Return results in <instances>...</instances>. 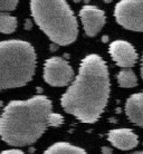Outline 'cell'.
<instances>
[{
	"mask_svg": "<svg viewBox=\"0 0 143 154\" xmlns=\"http://www.w3.org/2000/svg\"><path fill=\"white\" fill-rule=\"evenodd\" d=\"M110 95V77L105 62L98 55L86 56L78 75L61 98L65 112L84 123L100 119Z\"/></svg>",
	"mask_w": 143,
	"mask_h": 154,
	"instance_id": "cell-1",
	"label": "cell"
},
{
	"mask_svg": "<svg viewBox=\"0 0 143 154\" xmlns=\"http://www.w3.org/2000/svg\"><path fill=\"white\" fill-rule=\"evenodd\" d=\"M51 102L37 95L26 100H12L0 116V137L11 146L35 143L48 126Z\"/></svg>",
	"mask_w": 143,
	"mask_h": 154,
	"instance_id": "cell-2",
	"label": "cell"
},
{
	"mask_svg": "<svg viewBox=\"0 0 143 154\" xmlns=\"http://www.w3.org/2000/svg\"><path fill=\"white\" fill-rule=\"evenodd\" d=\"M31 16L53 42L67 46L77 38L78 25L68 4L64 0H33Z\"/></svg>",
	"mask_w": 143,
	"mask_h": 154,
	"instance_id": "cell-3",
	"label": "cell"
},
{
	"mask_svg": "<svg viewBox=\"0 0 143 154\" xmlns=\"http://www.w3.org/2000/svg\"><path fill=\"white\" fill-rule=\"evenodd\" d=\"M35 68L36 53L29 42L17 39L0 42V92L25 86Z\"/></svg>",
	"mask_w": 143,
	"mask_h": 154,
	"instance_id": "cell-4",
	"label": "cell"
},
{
	"mask_svg": "<svg viewBox=\"0 0 143 154\" xmlns=\"http://www.w3.org/2000/svg\"><path fill=\"white\" fill-rule=\"evenodd\" d=\"M114 17L125 29L143 31V0H122L117 2Z\"/></svg>",
	"mask_w": 143,
	"mask_h": 154,
	"instance_id": "cell-5",
	"label": "cell"
},
{
	"mask_svg": "<svg viewBox=\"0 0 143 154\" xmlns=\"http://www.w3.org/2000/svg\"><path fill=\"white\" fill-rule=\"evenodd\" d=\"M73 76V68L62 57H50L44 64V79L51 86H66L70 84Z\"/></svg>",
	"mask_w": 143,
	"mask_h": 154,
	"instance_id": "cell-6",
	"label": "cell"
},
{
	"mask_svg": "<svg viewBox=\"0 0 143 154\" xmlns=\"http://www.w3.org/2000/svg\"><path fill=\"white\" fill-rule=\"evenodd\" d=\"M79 17H81L83 27L87 36H96L103 28L105 23V14L103 10L95 6L86 5L79 10Z\"/></svg>",
	"mask_w": 143,
	"mask_h": 154,
	"instance_id": "cell-7",
	"label": "cell"
},
{
	"mask_svg": "<svg viewBox=\"0 0 143 154\" xmlns=\"http://www.w3.org/2000/svg\"><path fill=\"white\" fill-rule=\"evenodd\" d=\"M108 51L111 54L112 59L120 67H124V68L132 67L138 60V54L134 47L125 40L113 42L110 45Z\"/></svg>",
	"mask_w": 143,
	"mask_h": 154,
	"instance_id": "cell-8",
	"label": "cell"
},
{
	"mask_svg": "<svg viewBox=\"0 0 143 154\" xmlns=\"http://www.w3.org/2000/svg\"><path fill=\"white\" fill-rule=\"evenodd\" d=\"M108 141L112 143L113 146L117 147L120 150L128 151L138 145L139 140L138 135L129 128H117L108 132Z\"/></svg>",
	"mask_w": 143,
	"mask_h": 154,
	"instance_id": "cell-9",
	"label": "cell"
},
{
	"mask_svg": "<svg viewBox=\"0 0 143 154\" xmlns=\"http://www.w3.org/2000/svg\"><path fill=\"white\" fill-rule=\"evenodd\" d=\"M125 113L132 123L143 127V93H136L129 97Z\"/></svg>",
	"mask_w": 143,
	"mask_h": 154,
	"instance_id": "cell-10",
	"label": "cell"
},
{
	"mask_svg": "<svg viewBox=\"0 0 143 154\" xmlns=\"http://www.w3.org/2000/svg\"><path fill=\"white\" fill-rule=\"evenodd\" d=\"M44 154H87L85 151L78 146L72 145L70 143L58 142L55 143L45 151Z\"/></svg>",
	"mask_w": 143,
	"mask_h": 154,
	"instance_id": "cell-11",
	"label": "cell"
},
{
	"mask_svg": "<svg viewBox=\"0 0 143 154\" xmlns=\"http://www.w3.org/2000/svg\"><path fill=\"white\" fill-rule=\"evenodd\" d=\"M117 83L123 88H132L138 84V78L132 69L124 68L117 74Z\"/></svg>",
	"mask_w": 143,
	"mask_h": 154,
	"instance_id": "cell-12",
	"label": "cell"
},
{
	"mask_svg": "<svg viewBox=\"0 0 143 154\" xmlns=\"http://www.w3.org/2000/svg\"><path fill=\"white\" fill-rule=\"evenodd\" d=\"M17 28L16 17L9 15L8 12L0 11V32L2 34H11Z\"/></svg>",
	"mask_w": 143,
	"mask_h": 154,
	"instance_id": "cell-13",
	"label": "cell"
},
{
	"mask_svg": "<svg viewBox=\"0 0 143 154\" xmlns=\"http://www.w3.org/2000/svg\"><path fill=\"white\" fill-rule=\"evenodd\" d=\"M18 5L17 0H0V11L6 12L16 9Z\"/></svg>",
	"mask_w": 143,
	"mask_h": 154,
	"instance_id": "cell-14",
	"label": "cell"
},
{
	"mask_svg": "<svg viewBox=\"0 0 143 154\" xmlns=\"http://www.w3.org/2000/svg\"><path fill=\"white\" fill-rule=\"evenodd\" d=\"M64 122V119L61 114L57 113H50L48 116V126H59Z\"/></svg>",
	"mask_w": 143,
	"mask_h": 154,
	"instance_id": "cell-15",
	"label": "cell"
},
{
	"mask_svg": "<svg viewBox=\"0 0 143 154\" xmlns=\"http://www.w3.org/2000/svg\"><path fill=\"white\" fill-rule=\"evenodd\" d=\"M1 154H25L23 151L20 150H16V149H11V150H6V151H2Z\"/></svg>",
	"mask_w": 143,
	"mask_h": 154,
	"instance_id": "cell-16",
	"label": "cell"
},
{
	"mask_svg": "<svg viewBox=\"0 0 143 154\" xmlns=\"http://www.w3.org/2000/svg\"><path fill=\"white\" fill-rule=\"evenodd\" d=\"M102 152H103V153L104 154H112V150H111V149H110V147H103V149H102Z\"/></svg>",
	"mask_w": 143,
	"mask_h": 154,
	"instance_id": "cell-17",
	"label": "cell"
},
{
	"mask_svg": "<svg viewBox=\"0 0 143 154\" xmlns=\"http://www.w3.org/2000/svg\"><path fill=\"white\" fill-rule=\"evenodd\" d=\"M141 76L143 79V56H142V63H141Z\"/></svg>",
	"mask_w": 143,
	"mask_h": 154,
	"instance_id": "cell-18",
	"label": "cell"
},
{
	"mask_svg": "<svg viewBox=\"0 0 143 154\" xmlns=\"http://www.w3.org/2000/svg\"><path fill=\"white\" fill-rule=\"evenodd\" d=\"M132 154H143L142 151H140V152H135V153H132Z\"/></svg>",
	"mask_w": 143,
	"mask_h": 154,
	"instance_id": "cell-19",
	"label": "cell"
}]
</instances>
